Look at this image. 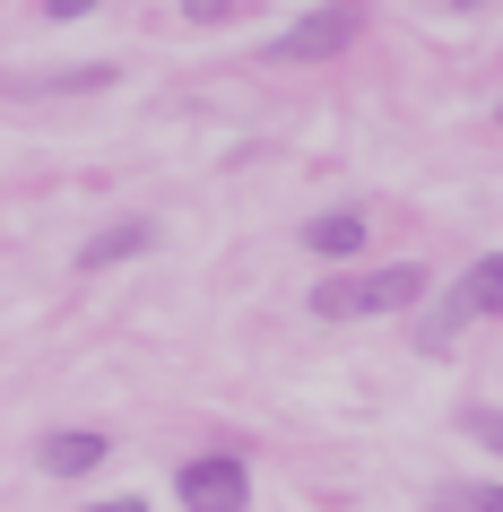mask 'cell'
<instances>
[{
    "label": "cell",
    "instance_id": "cell-8",
    "mask_svg": "<svg viewBox=\"0 0 503 512\" xmlns=\"http://www.w3.org/2000/svg\"><path fill=\"white\" fill-rule=\"evenodd\" d=\"M425 512H503V486H460V495H434Z\"/></svg>",
    "mask_w": 503,
    "mask_h": 512
},
{
    "label": "cell",
    "instance_id": "cell-7",
    "mask_svg": "<svg viewBox=\"0 0 503 512\" xmlns=\"http://www.w3.org/2000/svg\"><path fill=\"white\" fill-rule=\"evenodd\" d=\"M460 304H469V322L477 313H503V252H486V261L460 278Z\"/></svg>",
    "mask_w": 503,
    "mask_h": 512
},
{
    "label": "cell",
    "instance_id": "cell-11",
    "mask_svg": "<svg viewBox=\"0 0 503 512\" xmlns=\"http://www.w3.org/2000/svg\"><path fill=\"white\" fill-rule=\"evenodd\" d=\"M96 0H44V18H87Z\"/></svg>",
    "mask_w": 503,
    "mask_h": 512
},
{
    "label": "cell",
    "instance_id": "cell-3",
    "mask_svg": "<svg viewBox=\"0 0 503 512\" xmlns=\"http://www.w3.org/2000/svg\"><path fill=\"white\" fill-rule=\"evenodd\" d=\"M347 44H356V9L330 0V9H313L304 27L278 35V61H330V53H347Z\"/></svg>",
    "mask_w": 503,
    "mask_h": 512
},
{
    "label": "cell",
    "instance_id": "cell-2",
    "mask_svg": "<svg viewBox=\"0 0 503 512\" xmlns=\"http://www.w3.org/2000/svg\"><path fill=\"white\" fill-rule=\"evenodd\" d=\"M183 504L191 512H252V469H243L235 452H200V460H183Z\"/></svg>",
    "mask_w": 503,
    "mask_h": 512
},
{
    "label": "cell",
    "instance_id": "cell-12",
    "mask_svg": "<svg viewBox=\"0 0 503 512\" xmlns=\"http://www.w3.org/2000/svg\"><path fill=\"white\" fill-rule=\"evenodd\" d=\"M87 512H148L139 495H113V504H87Z\"/></svg>",
    "mask_w": 503,
    "mask_h": 512
},
{
    "label": "cell",
    "instance_id": "cell-1",
    "mask_svg": "<svg viewBox=\"0 0 503 512\" xmlns=\"http://www.w3.org/2000/svg\"><path fill=\"white\" fill-rule=\"evenodd\" d=\"M425 287H434V270L391 261V270H365V278H321L313 313H321V322H373V313H408V304H425Z\"/></svg>",
    "mask_w": 503,
    "mask_h": 512
},
{
    "label": "cell",
    "instance_id": "cell-5",
    "mask_svg": "<svg viewBox=\"0 0 503 512\" xmlns=\"http://www.w3.org/2000/svg\"><path fill=\"white\" fill-rule=\"evenodd\" d=\"M304 243H313L321 261H347V252H365V209H330L304 226Z\"/></svg>",
    "mask_w": 503,
    "mask_h": 512
},
{
    "label": "cell",
    "instance_id": "cell-9",
    "mask_svg": "<svg viewBox=\"0 0 503 512\" xmlns=\"http://www.w3.org/2000/svg\"><path fill=\"white\" fill-rule=\"evenodd\" d=\"M469 434L486 443V452H503V408H469Z\"/></svg>",
    "mask_w": 503,
    "mask_h": 512
},
{
    "label": "cell",
    "instance_id": "cell-6",
    "mask_svg": "<svg viewBox=\"0 0 503 512\" xmlns=\"http://www.w3.org/2000/svg\"><path fill=\"white\" fill-rule=\"evenodd\" d=\"M148 243H157V226H148V217H131V226H105V235L79 252V270H113V261H131V252H148Z\"/></svg>",
    "mask_w": 503,
    "mask_h": 512
},
{
    "label": "cell",
    "instance_id": "cell-10",
    "mask_svg": "<svg viewBox=\"0 0 503 512\" xmlns=\"http://www.w3.org/2000/svg\"><path fill=\"white\" fill-rule=\"evenodd\" d=\"M191 18H200V27H217V18H235V0H183Z\"/></svg>",
    "mask_w": 503,
    "mask_h": 512
},
{
    "label": "cell",
    "instance_id": "cell-13",
    "mask_svg": "<svg viewBox=\"0 0 503 512\" xmlns=\"http://www.w3.org/2000/svg\"><path fill=\"white\" fill-rule=\"evenodd\" d=\"M451 9H477V0H451Z\"/></svg>",
    "mask_w": 503,
    "mask_h": 512
},
{
    "label": "cell",
    "instance_id": "cell-4",
    "mask_svg": "<svg viewBox=\"0 0 503 512\" xmlns=\"http://www.w3.org/2000/svg\"><path fill=\"white\" fill-rule=\"evenodd\" d=\"M105 434L96 426H61V434H44L35 443V460H44V478H87V469H105Z\"/></svg>",
    "mask_w": 503,
    "mask_h": 512
}]
</instances>
